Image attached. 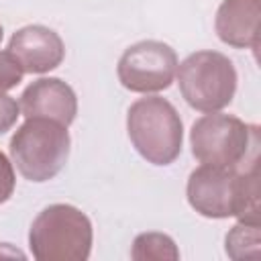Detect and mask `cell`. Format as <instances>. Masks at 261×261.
Masks as SVG:
<instances>
[{
    "mask_svg": "<svg viewBox=\"0 0 261 261\" xmlns=\"http://www.w3.org/2000/svg\"><path fill=\"white\" fill-rule=\"evenodd\" d=\"M259 155L249 157L237 167L202 163L186 186L190 206L206 218H228L259 222Z\"/></svg>",
    "mask_w": 261,
    "mask_h": 261,
    "instance_id": "1",
    "label": "cell"
},
{
    "mask_svg": "<svg viewBox=\"0 0 261 261\" xmlns=\"http://www.w3.org/2000/svg\"><path fill=\"white\" fill-rule=\"evenodd\" d=\"M126 133L137 153L153 165H169L181 153V118L175 106L161 96L139 98L130 104Z\"/></svg>",
    "mask_w": 261,
    "mask_h": 261,
    "instance_id": "2",
    "label": "cell"
},
{
    "mask_svg": "<svg viewBox=\"0 0 261 261\" xmlns=\"http://www.w3.org/2000/svg\"><path fill=\"white\" fill-rule=\"evenodd\" d=\"M92 241L90 218L71 204L43 208L29 230V247L39 261H86Z\"/></svg>",
    "mask_w": 261,
    "mask_h": 261,
    "instance_id": "3",
    "label": "cell"
},
{
    "mask_svg": "<svg viewBox=\"0 0 261 261\" xmlns=\"http://www.w3.org/2000/svg\"><path fill=\"white\" fill-rule=\"evenodd\" d=\"M71 139L67 126L49 118H27L10 139V157L20 175L43 184L67 163Z\"/></svg>",
    "mask_w": 261,
    "mask_h": 261,
    "instance_id": "4",
    "label": "cell"
},
{
    "mask_svg": "<svg viewBox=\"0 0 261 261\" xmlns=\"http://www.w3.org/2000/svg\"><path fill=\"white\" fill-rule=\"evenodd\" d=\"M190 147L200 163L237 167L259 155V128L232 114L206 112L192 124Z\"/></svg>",
    "mask_w": 261,
    "mask_h": 261,
    "instance_id": "5",
    "label": "cell"
},
{
    "mask_svg": "<svg viewBox=\"0 0 261 261\" xmlns=\"http://www.w3.org/2000/svg\"><path fill=\"white\" fill-rule=\"evenodd\" d=\"M177 86L194 110L220 112L237 92V69L232 61L218 51H196L177 63Z\"/></svg>",
    "mask_w": 261,
    "mask_h": 261,
    "instance_id": "6",
    "label": "cell"
},
{
    "mask_svg": "<svg viewBox=\"0 0 261 261\" xmlns=\"http://www.w3.org/2000/svg\"><path fill=\"white\" fill-rule=\"evenodd\" d=\"M177 55L163 41H139L118 59V82L137 94H155L167 90L175 80Z\"/></svg>",
    "mask_w": 261,
    "mask_h": 261,
    "instance_id": "7",
    "label": "cell"
},
{
    "mask_svg": "<svg viewBox=\"0 0 261 261\" xmlns=\"http://www.w3.org/2000/svg\"><path fill=\"white\" fill-rule=\"evenodd\" d=\"M8 51L24 73H47L59 67L65 57L61 37L43 24H27L18 29L8 41Z\"/></svg>",
    "mask_w": 261,
    "mask_h": 261,
    "instance_id": "8",
    "label": "cell"
},
{
    "mask_svg": "<svg viewBox=\"0 0 261 261\" xmlns=\"http://www.w3.org/2000/svg\"><path fill=\"white\" fill-rule=\"evenodd\" d=\"M24 118H49L69 126L77 114V96L59 77H41L24 88L18 100Z\"/></svg>",
    "mask_w": 261,
    "mask_h": 261,
    "instance_id": "9",
    "label": "cell"
},
{
    "mask_svg": "<svg viewBox=\"0 0 261 261\" xmlns=\"http://www.w3.org/2000/svg\"><path fill=\"white\" fill-rule=\"evenodd\" d=\"M261 0H224L214 18L218 39L234 49H259Z\"/></svg>",
    "mask_w": 261,
    "mask_h": 261,
    "instance_id": "10",
    "label": "cell"
},
{
    "mask_svg": "<svg viewBox=\"0 0 261 261\" xmlns=\"http://www.w3.org/2000/svg\"><path fill=\"white\" fill-rule=\"evenodd\" d=\"M130 257L135 261H177L179 249L169 234L141 232L133 241Z\"/></svg>",
    "mask_w": 261,
    "mask_h": 261,
    "instance_id": "11",
    "label": "cell"
},
{
    "mask_svg": "<svg viewBox=\"0 0 261 261\" xmlns=\"http://www.w3.org/2000/svg\"><path fill=\"white\" fill-rule=\"evenodd\" d=\"M259 253V222L239 220L226 234V255L232 259L255 257Z\"/></svg>",
    "mask_w": 261,
    "mask_h": 261,
    "instance_id": "12",
    "label": "cell"
},
{
    "mask_svg": "<svg viewBox=\"0 0 261 261\" xmlns=\"http://www.w3.org/2000/svg\"><path fill=\"white\" fill-rule=\"evenodd\" d=\"M22 67L18 61L10 55V51H0V94H6L8 90L16 88L22 82Z\"/></svg>",
    "mask_w": 261,
    "mask_h": 261,
    "instance_id": "13",
    "label": "cell"
},
{
    "mask_svg": "<svg viewBox=\"0 0 261 261\" xmlns=\"http://www.w3.org/2000/svg\"><path fill=\"white\" fill-rule=\"evenodd\" d=\"M14 186H16L14 167L10 159L0 151V204L10 200V196L14 194Z\"/></svg>",
    "mask_w": 261,
    "mask_h": 261,
    "instance_id": "14",
    "label": "cell"
},
{
    "mask_svg": "<svg viewBox=\"0 0 261 261\" xmlns=\"http://www.w3.org/2000/svg\"><path fill=\"white\" fill-rule=\"evenodd\" d=\"M18 114H20L18 102L6 94H0V135H4L16 124Z\"/></svg>",
    "mask_w": 261,
    "mask_h": 261,
    "instance_id": "15",
    "label": "cell"
},
{
    "mask_svg": "<svg viewBox=\"0 0 261 261\" xmlns=\"http://www.w3.org/2000/svg\"><path fill=\"white\" fill-rule=\"evenodd\" d=\"M2 37H4V29H2V24H0V41H2Z\"/></svg>",
    "mask_w": 261,
    "mask_h": 261,
    "instance_id": "16",
    "label": "cell"
}]
</instances>
